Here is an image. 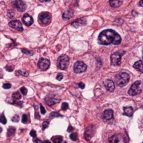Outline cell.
<instances>
[{"instance_id":"6da1fadb","label":"cell","mask_w":143,"mask_h":143,"mask_svg":"<svg viewBox=\"0 0 143 143\" xmlns=\"http://www.w3.org/2000/svg\"><path fill=\"white\" fill-rule=\"evenodd\" d=\"M98 41L99 44L108 45L110 44L119 45L121 41L120 35L112 29H106L101 31L98 36Z\"/></svg>"},{"instance_id":"7a4b0ae2","label":"cell","mask_w":143,"mask_h":143,"mask_svg":"<svg viewBox=\"0 0 143 143\" xmlns=\"http://www.w3.org/2000/svg\"><path fill=\"white\" fill-rule=\"evenodd\" d=\"M129 75L126 73H119L115 76V83L119 87H123L129 82Z\"/></svg>"},{"instance_id":"3957f363","label":"cell","mask_w":143,"mask_h":143,"mask_svg":"<svg viewBox=\"0 0 143 143\" xmlns=\"http://www.w3.org/2000/svg\"><path fill=\"white\" fill-rule=\"evenodd\" d=\"M38 22L43 26L49 25L51 22V15L47 12H42L38 15Z\"/></svg>"},{"instance_id":"277c9868","label":"cell","mask_w":143,"mask_h":143,"mask_svg":"<svg viewBox=\"0 0 143 143\" xmlns=\"http://www.w3.org/2000/svg\"><path fill=\"white\" fill-rule=\"evenodd\" d=\"M69 64V57L65 55L60 56L57 59V65L59 69H60L65 70L68 67Z\"/></svg>"},{"instance_id":"5b68a950","label":"cell","mask_w":143,"mask_h":143,"mask_svg":"<svg viewBox=\"0 0 143 143\" xmlns=\"http://www.w3.org/2000/svg\"><path fill=\"white\" fill-rule=\"evenodd\" d=\"M141 84L140 81H136L131 86L129 90L128 91V94L131 96H136L141 92L140 89V85Z\"/></svg>"},{"instance_id":"8992f818","label":"cell","mask_w":143,"mask_h":143,"mask_svg":"<svg viewBox=\"0 0 143 143\" xmlns=\"http://www.w3.org/2000/svg\"><path fill=\"white\" fill-rule=\"evenodd\" d=\"M124 54V52H117L112 54L111 55V57H110V61H111L112 65H113V66L120 65L121 56Z\"/></svg>"},{"instance_id":"52a82bcc","label":"cell","mask_w":143,"mask_h":143,"mask_svg":"<svg viewBox=\"0 0 143 143\" xmlns=\"http://www.w3.org/2000/svg\"><path fill=\"white\" fill-rule=\"evenodd\" d=\"M87 69V66L85 64V63L81 61H78L74 64L73 70L74 72L76 73H81L83 72L86 71Z\"/></svg>"},{"instance_id":"ba28073f","label":"cell","mask_w":143,"mask_h":143,"mask_svg":"<svg viewBox=\"0 0 143 143\" xmlns=\"http://www.w3.org/2000/svg\"><path fill=\"white\" fill-rule=\"evenodd\" d=\"M59 98L57 95L49 94L45 98V102L48 105H52L59 102Z\"/></svg>"},{"instance_id":"9c48e42d","label":"cell","mask_w":143,"mask_h":143,"mask_svg":"<svg viewBox=\"0 0 143 143\" xmlns=\"http://www.w3.org/2000/svg\"><path fill=\"white\" fill-rule=\"evenodd\" d=\"M110 143H126V139L123 135L115 134L110 138Z\"/></svg>"},{"instance_id":"30bf717a","label":"cell","mask_w":143,"mask_h":143,"mask_svg":"<svg viewBox=\"0 0 143 143\" xmlns=\"http://www.w3.org/2000/svg\"><path fill=\"white\" fill-rule=\"evenodd\" d=\"M95 133V128L93 125H90L86 128L85 131V138L87 140H90Z\"/></svg>"},{"instance_id":"8fae6325","label":"cell","mask_w":143,"mask_h":143,"mask_svg":"<svg viewBox=\"0 0 143 143\" xmlns=\"http://www.w3.org/2000/svg\"><path fill=\"white\" fill-rule=\"evenodd\" d=\"M50 61L47 59L41 58L40 59V60L38 61V66L42 71H46V70L48 69L50 67Z\"/></svg>"},{"instance_id":"7c38bea8","label":"cell","mask_w":143,"mask_h":143,"mask_svg":"<svg viewBox=\"0 0 143 143\" xmlns=\"http://www.w3.org/2000/svg\"><path fill=\"white\" fill-rule=\"evenodd\" d=\"M9 25L12 28L16 29L19 31H23V25H22V23H20V21L18 20H13V21H11L10 23H9Z\"/></svg>"},{"instance_id":"4fadbf2b","label":"cell","mask_w":143,"mask_h":143,"mask_svg":"<svg viewBox=\"0 0 143 143\" xmlns=\"http://www.w3.org/2000/svg\"><path fill=\"white\" fill-rule=\"evenodd\" d=\"M113 119V111L111 109L105 110L103 112V119L104 121H110Z\"/></svg>"},{"instance_id":"5bb4252c","label":"cell","mask_w":143,"mask_h":143,"mask_svg":"<svg viewBox=\"0 0 143 143\" xmlns=\"http://www.w3.org/2000/svg\"><path fill=\"white\" fill-rule=\"evenodd\" d=\"M13 4L14 6L16 7L19 11L23 12L25 11L26 9V4L23 1H20V0L15 1L13 2Z\"/></svg>"},{"instance_id":"9a60e30c","label":"cell","mask_w":143,"mask_h":143,"mask_svg":"<svg viewBox=\"0 0 143 143\" xmlns=\"http://www.w3.org/2000/svg\"><path fill=\"white\" fill-rule=\"evenodd\" d=\"M103 83H104L105 89L108 92H113L115 89V85H114V82L111 80H105Z\"/></svg>"},{"instance_id":"2e32d148","label":"cell","mask_w":143,"mask_h":143,"mask_svg":"<svg viewBox=\"0 0 143 143\" xmlns=\"http://www.w3.org/2000/svg\"><path fill=\"white\" fill-rule=\"evenodd\" d=\"M86 19L85 18H79V19H77V20H74L73 22L71 23L72 26H73L74 27L76 28H78V27H80V26H83V25H85L86 24Z\"/></svg>"},{"instance_id":"e0dca14e","label":"cell","mask_w":143,"mask_h":143,"mask_svg":"<svg viewBox=\"0 0 143 143\" xmlns=\"http://www.w3.org/2000/svg\"><path fill=\"white\" fill-rule=\"evenodd\" d=\"M23 22L26 26H31L34 23V20L29 15L25 14L23 17Z\"/></svg>"},{"instance_id":"ac0fdd59","label":"cell","mask_w":143,"mask_h":143,"mask_svg":"<svg viewBox=\"0 0 143 143\" xmlns=\"http://www.w3.org/2000/svg\"><path fill=\"white\" fill-rule=\"evenodd\" d=\"M73 11L71 9H69L63 13L62 17L64 20H69L73 17Z\"/></svg>"},{"instance_id":"d6986e66","label":"cell","mask_w":143,"mask_h":143,"mask_svg":"<svg viewBox=\"0 0 143 143\" xmlns=\"http://www.w3.org/2000/svg\"><path fill=\"white\" fill-rule=\"evenodd\" d=\"M124 114L128 117L133 116V109L132 107H124Z\"/></svg>"},{"instance_id":"ffe728a7","label":"cell","mask_w":143,"mask_h":143,"mask_svg":"<svg viewBox=\"0 0 143 143\" xmlns=\"http://www.w3.org/2000/svg\"><path fill=\"white\" fill-rule=\"evenodd\" d=\"M133 67L139 71L143 73V62L142 61H138L133 64Z\"/></svg>"},{"instance_id":"44dd1931","label":"cell","mask_w":143,"mask_h":143,"mask_svg":"<svg viewBox=\"0 0 143 143\" xmlns=\"http://www.w3.org/2000/svg\"><path fill=\"white\" fill-rule=\"evenodd\" d=\"M123 2L122 1H119V0H114V1H110V6L113 7V8H117L119 7L122 4Z\"/></svg>"},{"instance_id":"7402d4cb","label":"cell","mask_w":143,"mask_h":143,"mask_svg":"<svg viewBox=\"0 0 143 143\" xmlns=\"http://www.w3.org/2000/svg\"><path fill=\"white\" fill-rule=\"evenodd\" d=\"M51 140L53 143H62L63 141V138L60 135H57V136L52 137Z\"/></svg>"},{"instance_id":"603a6c76","label":"cell","mask_w":143,"mask_h":143,"mask_svg":"<svg viewBox=\"0 0 143 143\" xmlns=\"http://www.w3.org/2000/svg\"><path fill=\"white\" fill-rule=\"evenodd\" d=\"M15 133H16V128L11 126V127L9 128L8 131H7V136H12V135H13L15 134Z\"/></svg>"},{"instance_id":"cb8c5ba5","label":"cell","mask_w":143,"mask_h":143,"mask_svg":"<svg viewBox=\"0 0 143 143\" xmlns=\"http://www.w3.org/2000/svg\"><path fill=\"white\" fill-rule=\"evenodd\" d=\"M12 97H13V98L15 99V100H19V99H20V98H21V95H20V92H16L13 94Z\"/></svg>"},{"instance_id":"d4e9b609","label":"cell","mask_w":143,"mask_h":143,"mask_svg":"<svg viewBox=\"0 0 143 143\" xmlns=\"http://www.w3.org/2000/svg\"><path fill=\"white\" fill-rule=\"evenodd\" d=\"M62 117V115L57 112H52L49 115V118L52 119L54 117Z\"/></svg>"},{"instance_id":"484cf974","label":"cell","mask_w":143,"mask_h":143,"mask_svg":"<svg viewBox=\"0 0 143 143\" xmlns=\"http://www.w3.org/2000/svg\"><path fill=\"white\" fill-rule=\"evenodd\" d=\"M6 119L5 117L4 114H2L1 116H0V122L2 123L3 124H6Z\"/></svg>"},{"instance_id":"4316f807","label":"cell","mask_w":143,"mask_h":143,"mask_svg":"<svg viewBox=\"0 0 143 143\" xmlns=\"http://www.w3.org/2000/svg\"><path fill=\"white\" fill-rule=\"evenodd\" d=\"M70 138L72 140L76 141L78 140V134L76 133H73L70 135Z\"/></svg>"},{"instance_id":"83f0119b","label":"cell","mask_w":143,"mask_h":143,"mask_svg":"<svg viewBox=\"0 0 143 143\" xmlns=\"http://www.w3.org/2000/svg\"><path fill=\"white\" fill-rule=\"evenodd\" d=\"M69 108V104L67 103H63L62 105V110L65 111Z\"/></svg>"},{"instance_id":"f1b7e54d","label":"cell","mask_w":143,"mask_h":143,"mask_svg":"<svg viewBox=\"0 0 143 143\" xmlns=\"http://www.w3.org/2000/svg\"><path fill=\"white\" fill-rule=\"evenodd\" d=\"M34 109H35V111H36V112H35V117H36V119H38L40 118V116H39V114H38V107L37 106V105H34Z\"/></svg>"},{"instance_id":"f546056e","label":"cell","mask_w":143,"mask_h":143,"mask_svg":"<svg viewBox=\"0 0 143 143\" xmlns=\"http://www.w3.org/2000/svg\"><path fill=\"white\" fill-rule=\"evenodd\" d=\"M19 119H20V117L18 116V114H16L14 117H13L11 119V120L13 121V122H18L19 121Z\"/></svg>"},{"instance_id":"4dcf8cb0","label":"cell","mask_w":143,"mask_h":143,"mask_svg":"<svg viewBox=\"0 0 143 143\" xmlns=\"http://www.w3.org/2000/svg\"><path fill=\"white\" fill-rule=\"evenodd\" d=\"M22 122L24 124H27V114H24L22 117Z\"/></svg>"},{"instance_id":"1f68e13d","label":"cell","mask_w":143,"mask_h":143,"mask_svg":"<svg viewBox=\"0 0 143 143\" xmlns=\"http://www.w3.org/2000/svg\"><path fill=\"white\" fill-rule=\"evenodd\" d=\"M22 52H23L24 54H26V55H31L32 54H33V52L31 51H29V50H28L27 49H22Z\"/></svg>"},{"instance_id":"d6a6232c","label":"cell","mask_w":143,"mask_h":143,"mask_svg":"<svg viewBox=\"0 0 143 143\" xmlns=\"http://www.w3.org/2000/svg\"><path fill=\"white\" fill-rule=\"evenodd\" d=\"M11 87V85L10 83H5L3 85V88L4 89H6V90H8V89H10Z\"/></svg>"},{"instance_id":"836d02e7","label":"cell","mask_w":143,"mask_h":143,"mask_svg":"<svg viewBox=\"0 0 143 143\" xmlns=\"http://www.w3.org/2000/svg\"><path fill=\"white\" fill-rule=\"evenodd\" d=\"M48 126H49V122L47 121H44V122L43 123V129L44 130L45 129V128H47L48 127Z\"/></svg>"},{"instance_id":"e575fe53","label":"cell","mask_w":143,"mask_h":143,"mask_svg":"<svg viewBox=\"0 0 143 143\" xmlns=\"http://www.w3.org/2000/svg\"><path fill=\"white\" fill-rule=\"evenodd\" d=\"M20 91H21V92H22V94H23V95H26V94H27V90L25 87H21V88H20Z\"/></svg>"},{"instance_id":"d590c367","label":"cell","mask_w":143,"mask_h":143,"mask_svg":"<svg viewBox=\"0 0 143 143\" xmlns=\"http://www.w3.org/2000/svg\"><path fill=\"white\" fill-rule=\"evenodd\" d=\"M14 16H15V13H14L13 11H10L8 12V16H9L10 18H13Z\"/></svg>"},{"instance_id":"8d00e7d4","label":"cell","mask_w":143,"mask_h":143,"mask_svg":"<svg viewBox=\"0 0 143 143\" xmlns=\"http://www.w3.org/2000/svg\"><path fill=\"white\" fill-rule=\"evenodd\" d=\"M17 73L20 74V75H22V76H28V73L26 71L23 72V71H17Z\"/></svg>"},{"instance_id":"74e56055","label":"cell","mask_w":143,"mask_h":143,"mask_svg":"<svg viewBox=\"0 0 143 143\" xmlns=\"http://www.w3.org/2000/svg\"><path fill=\"white\" fill-rule=\"evenodd\" d=\"M30 135L33 138H36V133L34 130H31V132H30Z\"/></svg>"},{"instance_id":"f35d334b","label":"cell","mask_w":143,"mask_h":143,"mask_svg":"<svg viewBox=\"0 0 143 143\" xmlns=\"http://www.w3.org/2000/svg\"><path fill=\"white\" fill-rule=\"evenodd\" d=\"M13 69L14 68L11 66H6V70L8 71H13Z\"/></svg>"},{"instance_id":"ab89813d","label":"cell","mask_w":143,"mask_h":143,"mask_svg":"<svg viewBox=\"0 0 143 143\" xmlns=\"http://www.w3.org/2000/svg\"><path fill=\"white\" fill-rule=\"evenodd\" d=\"M40 112H41L42 114H45L46 111H45V109L44 108V107H43L42 105H40Z\"/></svg>"},{"instance_id":"60d3db41","label":"cell","mask_w":143,"mask_h":143,"mask_svg":"<svg viewBox=\"0 0 143 143\" xmlns=\"http://www.w3.org/2000/svg\"><path fill=\"white\" fill-rule=\"evenodd\" d=\"M13 104H16V105H18V106H20V107H22V105H23V102H18V101H15V102H13Z\"/></svg>"},{"instance_id":"b9f144b4","label":"cell","mask_w":143,"mask_h":143,"mask_svg":"<svg viewBox=\"0 0 143 143\" xmlns=\"http://www.w3.org/2000/svg\"><path fill=\"white\" fill-rule=\"evenodd\" d=\"M62 78H63V76L62 75V74H58V75H57V80H62Z\"/></svg>"},{"instance_id":"7bdbcfd3","label":"cell","mask_w":143,"mask_h":143,"mask_svg":"<svg viewBox=\"0 0 143 143\" xmlns=\"http://www.w3.org/2000/svg\"><path fill=\"white\" fill-rule=\"evenodd\" d=\"M78 86H79V87L80 88V89H83V90L85 87V84H84V83H79Z\"/></svg>"},{"instance_id":"ee69618b","label":"cell","mask_w":143,"mask_h":143,"mask_svg":"<svg viewBox=\"0 0 143 143\" xmlns=\"http://www.w3.org/2000/svg\"><path fill=\"white\" fill-rule=\"evenodd\" d=\"M34 142L35 143H41V141H40V140H39V139H35L34 140Z\"/></svg>"},{"instance_id":"f6af8a7d","label":"cell","mask_w":143,"mask_h":143,"mask_svg":"<svg viewBox=\"0 0 143 143\" xmlns=\"http://www.w3.org/2000/svg\"><path fill=\"white\" fill-rule=\"evenodd\" d=\"M73 130V127H72L71 126H69V129H68L67 131H68V132H71V131H72Z\"/></svg>"},{"instance_id":"bcb514c9","label":"cell","mask_w":143,"mask_h":143,"mask_svg":"<svg viewBox=\"0 0 143 143\" xmlns=\"http://www.w3.org/2000/svg\"><path fill=\"white\" fill-rule=\"evenodd\" d=\"M139 5H140V6L143 7V0L142 1H140V2H139Z\"/></svg>"},{"instance_id":"7dc6e473","label":"cell","mask_w":143,"mask_h":143,"mask_svg":"<svg viewBox=\"0 0 143 143\" xmlns=\"http://www.w3.org/2000/svg\"><path fill=\"white\" fill-rule=\"evenodd\" d=\"M43 143H51V142H50L49 140H45Z\"/></svg>"},{"instance_id":"c3c4849f","label":"cell","mask_w":143,"mask_h":143,"mask_svg":"<svg viewBox=\"0 0 143 143\" xmlns=\"http://www.w3.org/2000/svg\"><path fill=\"white\" fill-rule=\"evenodd\" d=\"M2 127H0V133H2Z\"/></svg>"},{"instance_id":"681fc988","label":"cell","mask_w":143,"mask_h":143,"mask_svg":"<svg viewBox=\"0 0 143 143\" xmlns=\"http://www.w3.org/2000/svg\"><path fill=\"white\" fill-rule=\"evenodd\" d=\"M64 143H67V142H65Z\"/></svg>"}]
</instances>
